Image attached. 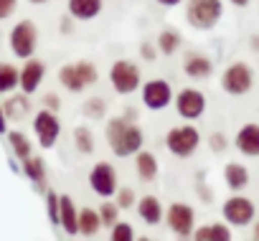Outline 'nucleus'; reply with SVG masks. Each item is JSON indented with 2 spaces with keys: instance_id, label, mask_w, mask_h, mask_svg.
<instances>
[{
  "instance_id": "obj_9",
  "label": "nucleus",
  "mask_w": 259,
  "mask_h": 241,
  "mask_svg": "<svg viewBox=\"0 0 259 241\" xmlns=\"http://www.w3.org/2000/svg\"><path fill=\"white\" fill-rule=\"evenodd\" d=\"M176 112L186 119V122H193V119H201L206 112V94L201 89H181L178 97H173Z\"/></svg>"
},
{
  "instance_id": "obj_15",
  "label": "nucleus",
  "mask_w": 259,
  "mask_h": 241,
  "mask_svg": "<svg viewBox=\"0 0 259 241\" xmlns=\"http://www.w3.org/2000/svg\"><path fill=\"white\" fill-rule=\"evenodd\" d=\"M236 150L246 158H259V125L246 122L236 132Z\"/></svg>"
},
{
  "instance_id": "obj_28",
  "label": "nucleus",
  "mask_w": 259,
  "mask_h": 241,
  "mask_svg": "<svg viewBox=\"0 0 259 241\" xmlns=\"http://www.w3.org/2000/svg\"><path fill=\"white\" fill-rule=\"evenodd\" d=\"M74 145L81 155H92L94 150V137H92V130L89 127H76L74 130Z\"/></svg>"
},
{
  "instance_id": "obj_19",
  "label": "nucleus",
  "mask_w": 259,
  "mask_h": 241,
  "mask_svg": "<svg viewBox=\"0 0 259 241\" xmlns=\"http://www.w3.org/2000/svg\"><path fill=\"white\" fill-rule=\"evenodd\" d=\"M69 16L76 21H92L102 13L104 0H69Z\"/></svg>"
},
{
  "instance_id": "obj_5",
  "label": "nucleus",
  "mask_w": 259,
  "mask_h": 241,
  "mask_svg": "<svg viewBox=\"0 0 259 241\" xmlns=\"http://www.w3.org/2000/svg\"><path fill=\"white\" fill-rule=\"evenodd\" d=\"M109 84L117 94L127 97V94H133L140 89L143 84V76H140V69L133 64V61H127V59H119L112 64L109 69Z\"/></svg>"
},
{
  "instance_id": "obj_2",
  "label": "nucleus",
  "mask_w": 259,
  "mask_h": 241,
  "mask_svg": "<svg viewBox=\"0 0 259 241\" xmlns=\"http://www.w3.org/2000/svg\"><path fill=\"white\" fill-rule=\"evenodd\" d=\"M224 16L221 0H188L186 3V21L198 31H211Z\"/></svg>"
},
{
  "instance_id": "obj_12",
  "label": "nucleus",
  "mask_w": 259,
  "mask_h": 241,
  "mask_svg": "<svg viewBox=\"0 0 259 241\" xmlns=\"http://www.w3.org/2000/svg\"><path fill=\"white\" fill-rule=\"evenodd\" d=\"M33 130H36V137H38V145L41 148H54L59 135H61V122L56 112L51 109H41L33 119Z\"/></svg>"
},
{
  "instance_id": "obj_11",
  "label": "nucleus",
  "mask_w": 259,
  "mask_h": 241,
  "mask_svg": "<svg viewBox=\"0 0 259 241\" xmlns=\"http://www.w3.org/2000/svg\"><path fill=\"white\" fill-rule=\"evenodd\" d=\"M140 91H143V104L148 109L160 112L168 104H173V86L165 79H150V81L140 84Z\"/></svg>"
},
{
  "instance_id": "obj_29",
  "label": "nucleus",
  "mask_w": 259,
  "mask_h": 241,
  "mask_svg": "<svg viewBox=\"0 0 259 241\" xmlns=\"http://www.w3.org/2000/svg\"><path fill=\"white\" fill-rule=\"evenodd\" d=\"M84 114L89 117V119H99V117H104V112H107V102L102 99V97H92V99H87L84 102Z\"/></svg>"
},
{
  "instance_id": "obj_30",
  "label": "nucleus",
  "mask_w": 259,
  "mask_h": 241,
  "mask_svg": "<svg viewBox=\"0 0 259 241\" xmlns=\"http://www.w3.org/2000/svg\"><path fill=\"white\" fill-rule=\"evenodd\" d=\"M6 117H13V119H21L23 114H26V109H28V102H26V97H13L6 107Z\"/></svg>"
},
{
  "instance_id": "obj_25",
  "label": "nucleus",
  "mask_w": 259,
  "mask_h": 241,
  "mask_svg": "<svg viewBox=\"0 0 259 241\" xmlns=\"http://www.w3.org/2000/svg\"><path fill=\"white\" fill-rule=\"evenodd\" d=\"M18 86V69L13 64H0V94H8Z\"/></svg>"
},
{
  "instance_id": "obj_37",
  "label": "nucleus",
  "mask_w": 259,
  "mask_h": 241,
  "mask_svg": "<svg viewBox=\"0 0 259 241\" xmlns=\"http://www.w3.org/2000/svg\"><path fill=\"white\" fill-rule=\"evenodd\" d=\"M44 104H46V109H51V112H59V109H61V99H59L56 94H46V97H44Z\"/></svg>"
},
{
  "instance_id": "obj_24",
  "label": "nucleus",
  "mask_w": 259,
  "mask_h": 241,
  "mask_svg": "<svg viewBox=\"0 0 259 241\" xmlns=\"http://www.w3.org/2000/svg\"><path fill=\"white\" fill-rule=\"evenodd\" d=\"M23 173H26L28 180H33L38 188H44V183H46V163H44L41 158L28 155V158L23 160Z\"/></svg>"
},
{
  "instance_id": "obj_6",
  "label": "nucleus",
  "mask_w": 259,
  "mask_h": 241,
  "mask_svg": "<svg viewBox=\"0 0 259 241\" xmlns=\"http://www.w3.org/2000/svg\"><path fill=\"white\" fill-rule=\"evenodd\" d=\"M201 145V135L193 125H178L173 130H168L165 135V148L176 155V158H191Z\"/></svg>"
},
{
  "instance_id": "obj_21",
  "label": "nucleus",
  "mask_w": 259,
  "mask_h": 241,
  "mask_svg": "<svg viewBox=\"0 0 259 241\" xmlns=\"http://www.w3.org/2000/svg\"><path fill=\"white\" fill-rule=\"evenodd\" d=\"M224 180L231 190H244L249 185V168L241 163H226L224 168Z\"/></svg>"
},
{
  "instance_id": "obj_35",
  "label": "nucleus",
  "mask_w": 259,
  "mask_h": 241,
  "mask_svg": "<svg viewBox=\"0 0 259 241\" xmlns=\"http://www.w3.org/2000/svg\"><path fill=\"white\" fill-rule=\"evenodd\" d=\"M208 148H211L213 153H224V150L229 148V140H226V135H224V132H213V135L208 137Z\"/></svg>"
},
{
  "instance_id": "obj_42",
  "label": "nucleus",
  "mask_w": 259,
  "mask_h": 241,
  "mask_svg": "<svg viewBox=\"0 0 259 241\" xmlns=\"http://www.w3.org/2000/svg\"><path fill=\"white\" fill-rule=\"evenodd\" d=\"M251 236H254V238H256V241H259V221H256V223H254V233H251Z\"/></svg>"
},
{
  "instance_id": "obj_33",
  "label": "nucleus",
  "mask_w": 259,
  "mask_h": 241,
  "mask_svg": "<svg viewBox=\"0 0 259 241\" xmlns=\"http://www.w3.org/2000/svg\"><path fill=\"white\" fill-rule=\"evenodd\" d=\"M114 203H117V208L119 211H127V208H133L135 206V190L133 188H119V190H114Z\"/></svg>"
},
{
  "instance_id": "obj_36",
  "label": "nucleus",
  "mask_w": 259,
  "mask_h": 241,
  "mask_svg": "<svg viewBox=\"0 0 259 241\" xmlns=\"http://www.w3.org/2000/svg\"><path fill=\"white\" fill-rule=\"evenodd\" d=\"M16 6H18V0H0V21L11 18V13L16 11Z\"/></svg>"
},
{
  "instance_id": "obj_31",
  "label": "nucleus",
  "mask_w": 259,
  "mask_h": 241,
  "mask_svg": "<svg viewBox=\"0 0 259 241\" xmlns=\"http://www.w3.org/2000/svg\"><path fill=\"white\" fill-rule=\"evenodd\" d=\"M99 218H102V226H114L117 221H119V208H117V203H102V208H99Z\"/></svg>"
},
{
  "instance_id": "obj_17",
  "label": "nucleus",
  "mask_w": 259,
  "mask_h": 241,
  "mask_svg": "<svg viewBox=\"0 0 259 241\" xmlns=\"http://www.w3.org/2000/svg\"><path fill=\"white\" fill-rule=\"evenodd\" d=\"M138 213H140V218L148 226H158L163 221V216H165V208H163L158 196H143L138 201Z\"/></svg>"
},
{
  "instance_id": "obj_27",
  "label": "nucleus",
  "mask_w": 259,
  "mask_h": 241,
  "mask_svg": "<svg viewBox=\"0 0 259 241\" xmlns=\"http://www.w3.org/2000/svg\"><path fill=\"white\" fill-rule=\"evenodd\" d=\"M178 46H181V36H178V31H163L160 36H158V49H160V54L163 56H173L176 51H178Z\"/></svg>"
},
{
  "instance_id": "obj_7",
  "label": "nucleus",
  "mask_w": 259,
  "mask_h": 241,
  "mask_svg": "<svg viewBox=\"0 0 259 241\" xmlns=\"http://www.w3.org/2000/svg\"><path fill=\"white\" fill-rule=\"evenodd\" d=\"M254 213H256L254 203L246 196H241V193H234L221 206V216H224V221L229 226H249L254 221Z\"/></svg>"
},
{
  "instance_id": "obj_22",
  "label": "nucleus",
  "mask_w": 259,
  "mask_h": 241,
  "mask_svg": "<svg viewBox=\"0 0 259 241\" xmlns=\"http://www.w3.org/2000/svg\"><path fill=\"white\" fill-rule=\"evenodd\" d=\"M193 238L196 241H229L231 238V231L226 223H206V226H198V231L193 228Z\"/></svg>"
},
{
  "instance_id": "obj_43",
  "label": "nucleus",
  "mask_w": 259,
  "mask_h": 241,
  "mask_svg": "<svg viewBox=\"0 0 259 241\" xmlns=\"http://www.w3.org/2000/svg\"><path fill=\"white\" fill-rule=\"evenodd\" d=\"M251 46H254V51H259V38H256V36L251 38Z\"/></svg>"
},
{
  "instance_id": "obj_3",
  "label": "nucleus",
  "mask_w": 259,
  "mask_h": 241,
  "mask_svg": "<svg viewBox=\"0 0 259 241\" xmlns=\"http://www.w3.org/2000/svg\"><path fill=\"white\" fill-rule=\"evenodd\" d=\"M59 81H61L64 89H69V91L76 94V91H84L87 86L97 84L99 81V71L89 61H74V64H64L61 66Z\"/></svg>"
},
{
  "instance_id": "obj_40",
  "label": "nucleus",
  "mask_w": 259,
  "mask_h": 241,
  "mask_svg": "<svg viewBox=\"0 0 259 241\" xmlns=\"http://www.w3.org/2000/svg\"><path fill=\"white\" fill-rule=\"evenodd\" d=\"M160 6H168V8H173V6H178V3H183V0H158Z\"/></svg>"
},
{
  "instance_id": "obj_44",
  "label": "nucleus",
  "mask_w": 259,
  "mask_h": 241,
  "mask_svg": "<svg viewBox=\"0 0 259 241\" xmlns=\"http://www.w3.org/2000/svg\"><path fill=\"white\" fill-rule=\"evenodd\" d=\"M28 3H33V6H41V3H49V0H28Z\"/></svg>"
},
{
  "instance_id": "obj_23",
  "label": "nucleus",
  "mask_w": 259,
  "mask_h": 241,
  "mask_svg": "<svg viewBox=\"0 0 259 241\" xmlns=\"http://www.w3.org/2000/svg\"><path fill=\"white\" fill-rule=\"evenodd\" d=\"M99 228H102L99 211H94V208H81V211H79V233L87 236V238H92V236L99 233Z\"/></svg>"
},
{
  "instance_id": "obj_13",
  "label": "nucleus",
  "mask_w": 259,
  "mask_h": 241,
  "mask_svg": "<svg viewBox=\"0 0 259 241\" xmlns=\"http://www.w3.org/2000/svg\"><path fill=\"white\" fill-rule=\"evenodd\" d=\"M89 185L97 196L102 198H112L114 190H117V173L109 163H97L92 170H89Z\"/></svg>"
},
{
  "instance_id": "obj_32",
  "label": "nucleus",
  "mask_w": 259,
  "mask_h": 241,
  "mask_svg": "<svg viewBox=\"0 0 259 241\" xmlns=\"http://www.w3.org/2000/svg\"><path fill=\"white\" fill-rule=\"evenodd\" d=\"M109 238H112V241H133V238H135V231H133V226H130V223L117 221V223L112 226Z\"/></svg>"
},
{
  "instance_id": "obj_38",
  "label": "nucleus",
  "mask_w": 259,
  "mask_h": 241,
  "mask_svg": "<svg viewBox=\"0 0 259 241\" xmlns=\"http://www.w3.org/2000/svg\"><path fill=\"white\" fill-rule=\"evenodd\" d=\"M140 54H143V59H148V61H153V59H155V49H153L150 43H143Z\"/></svg>"
},
{
  "instance_id": "obj_14",
  "label": "nucleus",
  "mask_w": 259,
  "mask_h": 241,
  "mask_svg": "<svg viewBox=\"0 0 259 241\" xmlns=\"http://www.w3.org/2000/svg\"><path fill=\"white\" fill-rule=\"evenodd\" d=\"M44 76H46L44 61H38V59H26V66L18 71V86L23 89V94H33V91L41 86Z\"/></svg>"
},
{
  "instance_id": "obj_10",
  "label": "nucleus",
  "mask_w": 259,
  "mask_h": 241,
  "mask_svg": "<svg viewBox=\"0 0 259 241\" xmlns=\"http://www.w3.org/2000/svg\"><path fill=\"white\" fill-rule=\"evenodd\" d=\"M36 43H38V31L31 21H21L13 26L11 31V51L18 56V59H31L33 51H36Z\"/></svg>"
},
{
  "instance_id": "obj_4",
  "label": "nucleus",
  "mask_w": 259,
  "mask_h": 241,
  "mask_svg": "<svg viewBox=\"0 0 259 241\" xmlns=\"http://www.w3.org/2000/svg\"><path fill=\"white\" fill-rule=\"evenodd\" d=\"M221 86L229 97H244L251 91L254 86V71L246 61H234L224 69V76H221Z\"/></svg>"
},
{
  "instance_id": "obj_18",
  "label": "nucleus",
  "mask_w": 259,
  "mask_h": 241,
  "mask_svg": "<svg viewBox=\"0 0 259 241\" xmlns=\"http://www.w3.org/2000/svg\"><path fill=\"white\" fill-rule=\"evenodd\" d=\"M183 71L188 79H208L213 74V64L203 54H188L183 61Z\"/></svg>"
},
{
  "instance_id": "obj_34",
  "label": "nucleus",
  "mask_w": 259,
  "mask_h": 241,
  "mask_svg": "<svg viewBox=\"0 0 259 241\" xmlns=\"http://www.w3.org/2000/svg\"><path fill=\"white\" fill-rule=\"evenodd\" d=\"M46 211H49V221L59 226V193L56 190H46Z\"/></svg>"
},
{
  "instance_id": "obj_39",
  "label": "nucleus",
  "mask_w": 259,
  "mask_h": 241,
  "mask_svg": "<svg viewBox=\"0 0 259 241\" xmlns=\"http://www.w3.org/2000/svg\"><path fill=\"white\" fill-rule=\"evenodd\" d=\"M6 109H3V104H0V135H6L8 132V127H6Z\"/></svg>"
},
{
  "instance_id": "obj_20",
  "label": "nucleus",
  "mask_w": 259,
  "mask_h": 241,
  "mask_svg": "<svg viewBox=\"0 0 259 241\" xmlns=\"http://www.w3.org/2000/svg\"><path fill=\"white\" fill-rule=\"evenodd\" d=\"M135 170H138L140 180L153 183L158 178V160H155V155L148 153V150H138L135 153Z\"/></svg>"
},
{
  "instance_id": "obj_26",
  "label": "nucleus",
  "mask_w": 259,
  "mask_h": 241,
  "mask_svg": "<svg viewBox=\"0 0 259 241\" xmlns=\"http://www.w3.org/2000/svg\"><path fill=\"white\" fill-rule=\"evenodd\" d=\"M8 142H11V148H13V155L21 158V160H26V158L31 155V150H33V148H31V140H28L23 132H16V130L8 132Z\"/></svg>"
},
{
  "instance_id": "obj_1",
  "label": "nucleus",
  "mask_w": 259,
  "mask_h": 241,
  "mask_svg": "<svg viewBox=\"0 0 259 241\" xmlns=\"http://www.w3.org/2000/svg\"><path fill=\"white\" fill-rule=\"evenodd\" d=\"M104 137L117 158H133L145 145V135L138 122H130L124 117H112L107 122Z\"/></svg>"
},
{
  "instance_id": "obj_41",
  "label": "nucleus",
  "mask_w": 259,
  "mask_h": 241,
  "mask_svg": "<svg viewBox=\"0 0 259 241\" xmlns=\"http://www.w3.org/2000/svg\"><path fill=\"white\" fill-rule=\"evenodd\" d=\"M231 6H236V8H246L249 6V0H229Z\"/></svg>"
},
{
  "instance_id": "obj_8",
  "label": "nucleus",
  "mask_w": 259,
  "mask_h": 241,
  "mask_svg": "<svg viewBox=\"0 0 259 241\" xmlns=\"http://www.w3.org/2000/svg\"><path fill=\"white\" fill-rule=\"evenodd\" d=\"M163 218H165L168 228H170L178 238L193 236V228H196V211H193L188 203H173V206H168V211H165Z\"/></svg>"
},
{
  "instance_id": "obj_16",
  "label": "nucleus",
  "mask_w": 259,
  "mask_h": 241,
  "mask_svg": "<svg viewBox=\"0 0 259 241\" xmlns=\"http://www.w3.org/2000/svg\"><path fill=\"white\" fill-rule=\"evenodd\" d=\"M59 226L69 236L79 233V211H76V206L69 196H59Z\"/></svg>"
}]
</instances>
